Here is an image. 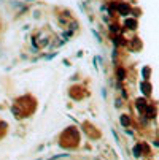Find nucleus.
Segmentation results:
<instances>
[{"instance_id":"obj_1","label":"nucleus","mask_w":159,"mask_h":160,"mask_svg":"<svg viewBox=\"0 0 159 160\" xmlns=\"http://www.w3.org/2000/svg\"><path fill=\"white\" fill-rule=\"evenodd\" d=\"M121 122H123V125H127V122H129V119L126 117V116H123V117H121Z\"/></svg>"}]
</instances>
